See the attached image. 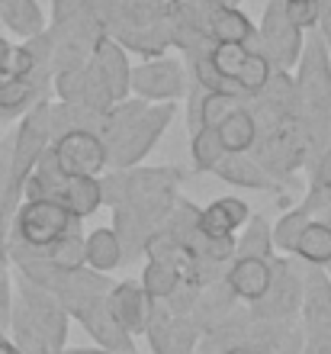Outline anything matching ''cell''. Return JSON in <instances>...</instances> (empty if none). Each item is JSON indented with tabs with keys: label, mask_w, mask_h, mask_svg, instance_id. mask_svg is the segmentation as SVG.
Returning a JSON list of instances; mask_svg holds the SVG:
<instances>
[{
	"label": "cell",
	"mask_w": 331,
	"mask_h": 354,
	"mask_svg": "<svg viewBox=\"0 0 331 354\" xmlns=\"http://www.w3.org/2000/svg\"><path fill=\"white\" fill-rule=\"evenodd\" d=\"M184 280V268L167 261H148L142 270V290L148 293V299H167L177 290V283Z\"/></svg>",
	"instance_id": "33"
},
{
	"label": "cell",
	"mask_w": 331,
	"mask_h": 354,
	"mask_svg": "<svg viewBox=\"0 0 331 354\" xmlns=\"http://www.w3.org/2000/svg\"><path fill=\"white\" fill-rule=\"evenodd\" d=\"M52 77H0V122L19 120L26 110H32L39 100H48Z\"/></svg>",
	"instance_id": "17"
},
{
	"label": "cell",
	"mask_w": 331,
	"mask_h": 354,
	"mask_svg": "<svg viewBox=\"0 0 331 354\" xmlns=\"http://www.w3.org/2000/svg\"><path fill=\"white\" fill-rule=\"evenodd\" d=\"M52 149V126H48V100H39L32 110L19 116L13 129V184L23 196V184L39 165V158Z\"/></svg>",
	"instance_id": "6"
},
{
	"label": "cell",
	"mask_w": 331,
	"mask_h": 354,
	"mask_svg": "<svg viewBox=\"0 0 331 354\" xmlns=\"http://www.w3.org/2000/svg\"><path fill=\"white\" fill-rule=\"evenodd\" d=\"M238 303L241 299L231 293V287L225 283V277H222V280H216V283L200 290L190 319H193V326L200 328V335H206V332H212L219 322H225V319L238 309Z\"/></svg>",
	"instance_id": "21"
},
{
	"label": "cell",
	"mask_w": 331,
	"mask_h": 354,
	"mask_svg": "<svg viewBox=\"0 0 331 354\" xmlns=\"http://www.w3.org/2000/svg\"><path fill=\"white\" fill-rule=\"evenodd\" d=\"M23 203L17 184H13V132L0 139V216L17 213V206Z\"/></svg>",
	"instance_id": "37"
},
{
	"label": "cell",
	"mask_w": 331,
	"mask_h": 354,
	"mask_svg": "<svg viewBox=\"0 0 331 354\" xmlns=\"http://www.w3.org/2000/svg\"><path fill=\"white\" fill-rule=\"evenodd\" d=\"M190 71H193V81L202 87V91H212V93H225V97H231V100H248V93L241 91L235 81H229L225 75H219L216 68H212L209 55H200L190 62Z\"/></svg>",
	"instance_id": "39"
},
{
	"label": "cell",
	"mask_w": 331,
	"mask_h": 354,
	"mask_svg": "<svg viewBox=\"0 0 331 354\" xmlns=\"http://www.w3.org/2000/svg\"><path fill=\"white\" fill-rule=\"evenodd\" d=\"M100 122L103 116H97L93 110H87L84 103H48V126H52V142L65 132H77V129H87V132H97L100 136Z\"/></svg>",
	"instance_id": "28"
},
{
	"label": "cell",
	"mask_w": 331,
	"mask_h": 354,
	"mask_svg": "<svg viewBox=\"0 0 331 354\" xmlns=\"http://www.w3.org/2000/svg\"><path fill=\"white\" fill-rule=\"evenodd\" d=\"M216 132H219L222 149L225 151H251L254 139H258V122H254L248 106L238 103L235 110L225 113V120L216 126Z\"/></svg>",
	"instance_id": "29"
},
{
	"label": "cell",
	"mask_w": 331,
	"mask_h": 354,
	"mask_svg": "<svg viewBox=\"0 0 331 354\" xmlns=\"http://www.w3.org/2000/svg\"><path fill=\"white\" fill-rule=\"evenodd\" d=\"M145 106L148 103L145 100H138V97H129V100H120L116 106H113L110 113H103V122H100V139H103V145H106V151L116 145V142L129 132V126L132 122L145 113Z\"/></svg>",
	"instance_id": "32"
},
{
	"label": "cell",
	"mask_w": 331,
	"mask_h": 354,
	"mask_svg": "<svg viewBox=\"0 0 331 354\" xmlns=\"http://www.w3.org/2000/svg\"><path fill=\"white\" fill-rule=\"evenodd\" d=\"M0 354H19V348L13 345L7 335H0Z\"/></svg>",
	"instance_id": "51"
},
{
	"label": "cell",
	"mask_w": 331,
	"mask_h": 354,
	"mask_svg": "<svg viewBox=\"0 0 331 354\" xmlns=\"http://www.w3.org/2000/svg\"><path fill=\"white\" fill-rule=\"evenodd\" d=\"M251 328H254V319H251L248 306H238L225 322H219L212 332H206L200 338V354H222L231 351V348H248Z\"/></svg>",
	"instance_id": "25"
},
{
	"label": "cell",
	"mask_w": 331,
	"mask_h": 354,
	"mask_svg": "<svg viewBox=\"0 0 331 354\" xmlns=\"http://www.w3.org/2000/svg\"><path fill=\"white\" fill-rule=\"evenodd\" d=\"M84 68H87V65H84ZM84 68L52 75V91L58 93V100H62V103H81L84 100Z\"/></svg>",
	"instance_id": "42"
},
{
	"label": "cell",
	"mask_w": 331,
	"mask_h": 354,
	"mask_svg": "<svg viewBox=\"0 0 331 354\" xmlns=\"http://www.w3.org/2000/svg\"><path fill=\"white\" fill-rule=\"evenodd\" d=\"M187 97H190V100H187V129H190V136L200 132L202 126H219V122L225 120V113L238 106V100H231L225 93L202 91L196 81L187 84Z\"/></svg>",
	"instance_id": "24"
},
{
	"label": "cell",
	"mask_w": 331,
	"mask_h": 354,
	"mask_svg": "<svg viewBox=\"0 0 331 354\" xmlns=\"http://www.w3.org/2000/svg\"><path fill=\"white\" fill-rule=\"evenodd\" d=\"M299 326L303 335H322L331 332V277L325 268L303 264V306H299Z\"/></svg>",
	"instance_id": "12"
},
{
	"label": "cell",
	"mask_w": 331,
	"mask_h": 354,
	"mask_svg": "<svg viewBox=\"0 0 331 354\" xmlns=\"http://www.w3.org/2000/svg\"><path fill=\"white\" fill-rule=\"evenodd\" d=\"M74 229H81V219L55 200H23L10 219V235H17L19 242L32 248H48Z\"/></svg>",
	"instance_id": "3"
},
{
	"label": "cell",
	"mask_w": 331,
	"mask_h": 354,
	"mask_svg": "<svg viewBox=\"0 0 331 354\" xmlns=\"http://www.w3.org/2000/svg\"><path fill=\"white\" fill-rule=\"evenodd\" d=\"M17 283V299L26 306V313L36 319V326L46 332L48 345L55 348V354H62L68 348V332H71V316L65 313V306L58 303L55 293L36 287L23 277H13Z\"/></svg>",
	"instance_id": "10"
},
{
	"label": "cell",
	"mask_w": 331,
	"mask_h": 354,
	"mask_svg": "<svg viewBox=\"0 0 331 354\" xmlns=\"http://www.w3.org/2000/svg\"><path fill=\"white\" fill-rule=\"evenodd\" d=\"M13 303H17V283H13V270L0 268V332H10V316H13Z\"/></svg>",
	"instance_id": "44"
},
{
	"label": "cell",
	"mask_w": 331,
	"mask_h": 354,
	"mask_svg": "<svg viewBox=\"0 0 331 354\" xmlns=\"http://www.w3.org/2000/svg\"><path fill=\"white\" fill-rule=\"evenodd\" d=\"M74 322H81L84 332L93 338V345L97 348H110V351H120V354H138V345L135 338L126 332V328L110 316V309H106V297L91 303V306H84Z\"/></svg>",
	"instance_id": "14"
},
{
	"label": "cell",
	"mask_w": 331,
	"mask_h": 354,
	"mask_svg": "<svg viewBox=\"0 0 331 354\" xmlns=\"http://www.w3.org/2000/svg\"><path fill=\"white\" fill-rule=\"evenodd\" d=\"M91 58H93V65L103 71V77L110 81L116 103L129 100L132 97V65H129V58H126V48H122L120 39L97 36Z\"/></svg>",
	"instance_id": "18"
},
{
	"label": "cell",
	"mask_w": 331,
	"mask_h": 354,
	"mask_svg": "<svg viewBox=\"0 0 331 354\" xmlns=\"http://www.w3.org/2000/svg\"><path fill=\"white\" fill-rule=\"evenodd\" d=\"M312 223V216L305 213L303 206H296V209H286L276 225H270V239H274V252H283V254H293L299 239H303V229Z\"/></svg>",
	"instance_id": "34"
},
{
	"label": "cell",
	"mask_w": 331,
	"mask_h": 354,
	"mask_svg": "<svg viewBox=\"0 0 331 354\" xmlns=\"http://www.w3.org/2000/svg\"><path fill=\"white\" fill-rule=\"evenodd\" d=\"M174 116H177V103L174 100L148 103L145 113L129 126V132H126V136L110 149V168L120 171V168H135V165H142V161L151 155V149L161 142V136L167 132V126L174 122Z\"/></svg>",
	"instance_id": "4"
},
{
	"label": "cell",
	"mask_w": 331,
	"mask_h": 354,
	"mask_svg": "<svg viewBox=\"0 0 331 354\" xmlns=\"http://www.w3.org/2000/svg\"><path fill=\"white\" fill-rule=\"evenodd\" d=\"M303 354H331V332L312 335L303 342Z\"/></svg>",
	"instance_id": "47"
},
{
	"label": "cell",
	"mask_w": 331,
	"mask_h": 354,
	"mask_svg": "<svg viewBox=\"0 0 331 354\" xmlns=\"http://www.w3.org/2000/svg\"><path fill=\"white\" fill-rule=\"evenodd\" d=\"M245 232L235 239V258H274V239H270V223L267 216H248V223L241 225Z\"/></svg>",
	"instance_id": "31"
},
{
	"label": "cell",
	"mask_w": 331,
	"mask_h": 354,
	"mask_svg": "<svg viewBox=\"0 0 331 354\" xmlns=\"http://www.w3.org/2000/svg\"><path fill=\"white\" fill-rule=\"evenodd\" d=\"M106 309L110 316L120 322L132 338L145 332L148 313H151V299L142 290V283H132V280H116L106 293Z\"/></svg>",
	"instance_id": "15"
},
{
	"label": "cell",
	"mask_w": 331,
	"mask_h": 354,
	"mask_svg": "<svg viewBox=\"0 0 331 354\" xmlns=\"http://www.w3.org/2000/svg\"><path fill=\"white\" fill-rule=\"evenodd\" d=\"M293 258L303 264H315V268H328L331 264V225L312 219L303 229V239L296 245Z\"/></svg>",
	"instance_id": "30"
},
{
	"label": "cell",
	"mask_w": 331,
	"mask_h": 354,
	"mask_svg": "<svg viewBox=\"0 0 331 354\" xmlns=\"http://www.w3.org/2000/svg\"><path fill=\"white\" fill-rule=\"evenodd\" d=\"M325 270H328V277H331V264H328V268H325Z\"/></svg>",
	"instance_id": "53"
},
{
	"label": "cell",
	"mask_w": 331,
	"mask_h": 354,
	"mask_svg": "<svg viewBox=\"0 0 331 354\" xmlns=\"http://www.w3.org/2000/svg\"><path fill=\"white\" fill-rule=\"evenodd\" d=\"M212 174L219 177V180H225V184L245 187V190H270V194L280 190L274 177L267 174L258 165V158L248 155V151H225L222 161L212 168Z\"/></svg>",
	"instance_id": "19"
},
{
	"label": "cell",
	"mask_w": 331,
	"mask_h": 354,
	"mask_svg": "<svg viewBox=\"0 0 331 354\" xmlns=\"http://www.w3.org/2000/svg\"><path fill=\"white\" fill-rule=\"evenodd\" d=\"M206 32L216 46H248L258 52V26L238 7L212 3L209 17H206Z\"/></svg>",
	"instance_id": "16"
},
{
	"label": "cell",
	"mask_w": 331,
	"mask_h": 354,
	"mask_svg": "<svg viewBox=\"0 0 331 354\" xmlns=\"http://www.w3.org/2000/svg\"><path fill=\"white\" fill-rule=\"evenodd\" d=\"M184 180L180 168H120V171H103L100 174V196L103 206H122L142 196H158V194H177V187Z\"/></svg>",
	"instance_id": "2"
},
{
	"label": "cell",
	"mask_w": 331,
	"mask_h": 354,
	"mask_svg": "<svg viewBox=\"0 0 331 354\" xmlns=\"http://www.w3.org/2000/svg\"><path fill=\"white\" fill-rule=\"evenodd\" d=\"M0 26L26 42L46 32V13L39 7V0H0Z\"/></svg>",
	"instance_id": "26"
},
{
	"label": "cell",
	"mask_w": 331,
	"mask_h": 354,
	"mask_svg": "<svg viewBox=\"0 0 331 354\" xmlns=\"http://www.w3.org/2000/svg\"><path fill=\"white\" fill-rule=\"evenodd\" d=\"M315 3H319V26H315V32L325 39L331 55V0H315Z\"/></svg>",
	"instance_id": "46"
},
{
	"label": "cell",
	"mask_w": 331,
	"mask_h": 354,
	"mask_svg": "<svg viewBox=\"0 0 331 354\" xmlns=\"http://www.w3.org/2000/svg\"><path fill=\"white\" fill-rule=\"evenodd\" d=\"M113 283H116V280H113L110 274H100V270H93L84 264V268H74V270H62V277H58L52 293H55L58 303L65 306L68 316L74 319L84 306H91V303L106 297Z\"/></svg>",
	"instance_id": "13"
},
{
	"label": "cell",
	"mask_w": 331,
	"mask_h": 354,
	"mask_svg": "<svg viewBox=\"0 0 331 354\" xmlns=\"http://www.w3.org/2000/svg\"><path fill=\"white\" fill-rule=\"evenodd\" d=\"M209 62L219 75H225L229 81H235L241 91L248 93V100L258 97L264 91L267 77L274 75V65L248 46H212Z\"/></svg>",
	"instance_id": "9"
},
{
	"label": "cell",
	"mask_w": 331,
	"mask_h": 354,
	"mask_svg": "<svg viewBox=\"0 0 331 354\" xmlns=\"http://www.w3.org/2000/svg\"><path fill=\"white\" fill-rule=\"evenodd\" d=\"M274 277H270V290L258 303H248L251 319L258 322H296L299 319V306H303V261H296L293 254L283 258H270Z\"/></svg>",
	"instance_id": "1"
},
{
	"label": "cell",
	"mask_w": 331,
	"mask_h": 354,
	"mask_svg": "<svg viewBox=\"0 0 331 354\" xmlns=\"http://www.w3.org/2000/svg\"><path fill=\"white\" fill-rule=\"evenodd\" d=\"M10 48H13V46H10L7 39L0 36V77H3V68H7V55H10Z\"/></svg>",
	"instance_id": "50"
},
{
	"label": "cell",
	"mask_w": 331,
	"mask_h": 354,
	"mask_svg": "<svg viewBox=\"0 0 331 354\" xmlns=\"http://www.w3.org/2000/svg\"><path fill=\"white\" fill-rule=\"evenodd\" d=\"M84 264L100 274H110L122 264V248L113 229H91L84 235Z\"/></svg>",
	"instance_id": "27"
},
{
	"label": "cell",
	"mask_w": 331,
	"mask_h": 354,
	"mask_svg": "<svg viewBox=\"0 0 331 354\" xmlns=\"http://www.w3.org/2000/svg\"><path fill=\"white\" fill-rule=\"evenodd\" d=\"M7 239H10V216H0V268H7Z\"/></svg>",
	"instance_id": "48"
},
{
	"label": "cell",
	"mask_w": 331,
	"mask_h": 354,
	"mask_svg": "<svg viewBox=\"0 0 331 354\" xmlns=\"http://www.w3.org/2000/svg\"><path fill=\"white\" fill-rule=\"evenodd\" d=\"M248 216L251 206L241 196H219L206 209H200V232L212 235V239H225V235L238 232L241 225L248 223Z\"/></svg>",
	"instance_id": "23"
},
{
	"label": "cell",
	"mask_w": 331,
	"mask_h": 354,
	"mask_svg": "<svg viewBox=\"0 0 331 354\" xmlns=\"http://www.w3.org/2000/svg\"><path fill=\"white\" fill-rule=\"evenodd\" d=\"M187 93V71L177 58H151L132 68V97L145 103L180 100Z\"/></svg>",
	"instance_id": "11"
},
{
	"label": "cell",
	"mask_w": 331,
	"mask_h": 354,
	"mask_svg": "<svg viewBox=\"0 0 331 354\" xmlns=\"http://www.w3.org/2000/svg\"><path fill=\"white\" fill-rule=\"evenodd\" d=\"M270 277H274V268L264 258H235L225 270V283L241 303H258L270 290Z\"/></svg>",
	"instance_id": "20"
},
{
	"label": "cell",
	"mask_w": 331,
	"mask_h": 354,
	"mask_svg": "<svg viewBox=\"0 0 331 354\" xmlns=\"http://www.w3.org/2000/svg\"><path fill=\"white\" fill-rule=\"evenodd\" d=\"M222 155H225V149H222V139H219V132H216V126H202L200 132L190 136V158H193V171H200V174L212 171L222 161Z\"/></svg>",
	"instance_id": "38"
},
{
	"label": "cell",
	"mask_w": 331,
	"mask_h": 354,
	"mask_svg": "<svg viewBox=\"0 0 331 354\" xmlns=\"http://www.w3.org/2000/svg\"><path fill=\"white\" fill-rule=\"evenodd\" d=\"M312 184L331 194V149L322 151V155H319V161L312 165Z\"/></svg>",
	"instance_id": "45"
},
{
	"label": "cell",
	"mask_w": 331,
	"mask_h": 354,
	"mask_svg": "<svg viewBox=\"0 0 331 354\" xmlns=\"http://www.w3.org/2000/svg\"><path fill=\"white\" fill-rule=\"evenodd\" d=\"M113 232L120 239V248H122V261L132 264L135 258L145 254V242L148 235L155 232V225L148 223V216L142 209H135L132 203H122L113 209Z\"/></svg>",
	"instance_id": "22"
},
{
	"label": "cell",
	"mask_w": 331,
	"mask_h": 354,
	"mask_svg": "<svg viewBox=\"0 0 331 354\" xmlns=\"http://www.w3.org/2000/svg\"><path fill=\"white\" fill-rule=\"evenodd\" d=\"M293 84L299 93V113L331 100V55L325 39L315 29H309V36L303 42V55L296 62Z\"/></svg>",
	"instance_id": "7"
},
{
	"label": "cell",
	"mask_w": 331,
	"mask_h": 354,
	"mask_svg": "<svg viewBox=\"0 0 331 354\" xmlns=\"http://www.w3.org/2000/svg\"><path fill=\"white\" fill-rule=\"evenodd\" d=\"M48 258L58 264L62 270H74V268H84V232L74 229V232L62 235L55 245L46 248Z\"/></svg>",
	"instance_id": "40"
},
{
	"label": "cell",
	"mask_w": 331,
	"mask_h": 354,
	"mask_svg": "<svg viewBox=\"0 0 331 354\" xmlns=\"http://www.w3.org/2000/svg\"><path fill=\"white\" fill-rule=\"evenodd\" d=\"M84 106L87 110H93L97 116H103V113H110L113 106H116V97H113V87L110 81L103 77V71L97 65H93V58L87 62V68H84Z\"/></svg>",
	"instance_id": "36"
},
{
	"label": "cell",
	"mask_w": 331,
	"mask_h": 354,
	"mask_svg": "<svg viewBox=\"0 0 331 354\" xmlns=\"http://www.w3.org/2000/svg\"><path fill=\"white\" fill-rule=\"evenodd\" d=\"M52 155H55L58 168L71 177H100L110 168V151H106L103 139L87 129L58 136L52 142Z\"/></svg>",
	"instance_id": "8"
},
{
	"label": "cell",
	"mask_w": 331,
	"mask_h": 354,
	"mask_svg": "<svg viewBox=\"0 0 331 354\" xmlns=\"http://www.w3.org/2000/svg\"><path fill=\"white\" fill-rule=\"evenodd\" d=\"M62 354H120V351H110V348H65Z\"/></svg>",
	"instance_id": "49"
},
{
	"label": "cell",
	"mask_w": 331,
	"mask_h": 354,
	"mask_svg": "<svg viewBox=\"0 0 331 354\" xmlns=\"http://www.w3.org/2000/svg\"><path fill=\"white\" fill-rule=\"evenodd\" d=\"M283 10L290 17V23L299 26L303 32L319 26V3L315 0H283Z\"/></svg>",
	"instance_id": "43"
},
{
	"label": "cell",
	"mask_w": 331,
	"mask_h": 354,
	"mask_svg": "<svg viewBox=\"0 0 331 354\" xmlns=\"http://www.w3.org/2000/svg\"><path fill=\"white\" fill-rule=\"evenodd\" d=\"M222 354H258V351H251V348H231V351H222Z\"/></svg>",
	"instance_id": "52"
},
{
	"label": "cell",
	"mask_w": 331,
	"mask_h": 354,
	"mask_svg": "<svg viewBox=\"0 0 331 354\" xmlns=\"http://www.w3.org/2000/svg\"><path fill=\"white\" fill-rule=\"evenodd\" d=\"M200 328L190 316H174V332H171V354H196L200 348Z\"/></svg>",
	"instance_id": "41"
},
{
	"label": "cell",
	"mask_w": 331,
	"mask_h": 354,
	"mask_svg": "<svg viewBox=\"0 0 331 354\" xmlns=\"http://www.w3.org/2000/svg\"><path fill=\"white\" fill-rule=\"evenodd\" d=\"M305 32L290 23L283 10V0H267L264 13L258 23V52L276 68V71H290L296 68L299 55H303Z\"/></svg>",
	"instance_id": "5"
},
{
	"label": "cell",
	"mask_w": 331,
	"mask_h": 354,
	"mask_svg": "<svg viewBox=\"0 0 331 354\" xmlns=\"http://www.w3.org/2000/svg\"><path fill=\"white\" fill-rule=\"evenodd\" d=\"M171 332H174V313L167 309L164 299H151V313H148L145 332L151 354H171Z\"/></svg>",
	"instance_id": "35"
}]
</instances>
